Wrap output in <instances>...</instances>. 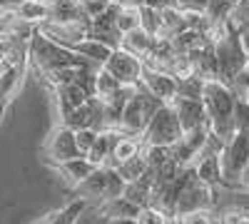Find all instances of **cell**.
I'll return each instance as SVG.
<instances>
[{
	"mask_svg": "<svg viewBox=\"0 0 249 224\" xmlns=\"http://www.w3.org/2000/svg\"><path fill=\"white\" fill-rule=\"evenodd\" d=\"M202 103L210 132H214L222 139H230L237 130L234 125V110H237V95L232 87L222 80H207L202 90Z\"/></svg>",
	"mask_w": 249,
	"mask_h": 224,
	"instance_id": "obj_1",
	"label": "cell"
},
{
	"mask_svg": "<svg viewBox=\"0 0 249 224\" xmlns=\"http://www.w3.org/2000/svg\"><path fill=\"white\" fill-rule=\"evenodd\" d=\"M85 63H90V60H85L70 48H62V45L53 43V40L40 35L37 30L30 37V65L37 70L40 77H45L48 72L60 70V68H75V65H85Z\"/></svg>",
	"mask_w": 249,
	"mask_h": 224,
	"instance_id": "obj_2",
	"label": "cell"
},
{
	"mask_svg": "<svg viewBox=\"0 0 249 224\" xmlns=\"http://www.w3.org/2000/svg\"><path fill=\"white\" fill-rule=\"evenodd\" d=\"M167 105L162 103L157 95H152L144 85H137L132 97L127 100V105L122 110V117H120V125H117V132L122 135H130V137H142L144 127H147V122L155 117V112Z\"/></svg>",
	"mask_w": 249,
	"mask_h": 224,
	"instance_id": "obj_3",
	"label": "cell"
},
{
	"mask_svg": "<svg viewBox=\"0 0 249 224\" xmlns=\"http://www.w3.org/2000/svg\"><path fill=\"white\" fill-rule=\"evenodd\" d=\"M214 207V187L202 182L195 172V167H184L182 172V185L177 194L175 214H187L197 209H212Z\"/></svg>",
	"mask_w": 249,
	"mask_h": 224,
	"instance_id": "obj_4",
	"label": "cell"
},
{
	"mask_svg": "<svg viewBox=\"0 0 249 224\" xmlns=\"http://www.w3.org/2000/svg\"><path fill=\"white\" fill-rule=\"evenodd\" d=\"M219 162H222V185L239 187V177L249 162V130L244 127L234 130V135L227 139L219 155Z\"/></svg>",
	"mask_w": 249,
	"mask_h": 224,
	"instance_id": "obj_5",
	"label": "cell"
},
{
	"mask_svg": "<svg viewBox=\"0 0 249 224\" xmlns=\"http://www.w3.org/2000/svg\"><path fill=\"white\" fill-rule=\"evenodd\" d=\"M184 135L179 117L172 105H162L155 117L147 122V127L142 132V145H155V147H172L175 142Z\"/></svg>",
	"mask_w": 249,
	"mask_h": 224,
	"instance_id": "obj_6",
	"label": "cell"
},
{
	"mask_svg": "<svg viewBox=\"0 0 249 224\" xmlns=\"http://www.w3.org/2000/svg\"><path fill=\"white\" fill-rule=\"evenodd\" d=\"M80 147H77V139H75V130L68 125H60L50 132L48 142H45V157L50 165H60V162H68L72 157H80Z\"/></svg>",
	"mask_w": 249,
	"mask_h": 224,
	"instance_id": "obj_7",
	"label": "cell"
},
{
	"mask_svg": "<svg viewBox=\"0 0 249 224\" xmlns=\"http://www.w3.org/2000/svg\"><path fill=\"white\" fill-rule=\"evenodd\" d=\"M102 68H105L110 75H115L122 85H140V77H142L144 63H142L137 55L127 52L124 48H117V50H112L110 60H107V63L102 65Z\"/></svg>",
	"mask_w": 249,
	"mask_h": 224,
	"instance_id": "obj_8",
	"label": "cell"
},
{
	"mask_svg": "<svg viewBox=\"0 0 249 224\" xmlns=\"http://www.w3.org/2000/svg\"><path fill=\"white\" fill-rule=\"evenodd\" d=\"M207 135H210V125H202L197 130L184 132L175 145L170 147V155L175 157V162L179 167H192L195 159L202 155V147L207 142Z\"/></svg>",
	"mask_w": 249,
	"mask_h": 224,
	"instance_id": "obj_9",
	"label": "cell"
},
{
	"mask_svg": "<svg viewBox=\"0 0 249 224\" xmlns=\"http://www.w3.org/2000/svg\"><path fill=\"white\" fill-rule=\"evenodd\" d=\"M140 85H144L152 95H157L162 103H172V100L179 95V80L164 70H157V68H150L144 65L142 68V77H140Z\"/></svg>",
	"mask_w": 249,
	"mask_h": 224,
	"instance_id": "obj_10",
	"label": "cell"
},
{
	"mask_svg": "<svg viewBox=\"0 0 249 224\" xmlns=\"http://www.w3.org/2000/svg\"><path fill=\"white\" fill-rule=\"evenodd\" d=\"M179 117V125L184 132L197 130L202 125H207V115H204V103L199 97H187V95H177L170 103Z\"/></svg>",
	"mask_w": 249,
	"mask_h": 224,
	"instance_id": "obj_11",
	"label": "cell"
},
{
	"mask_svg": "<svg viewBox=\"0 0 249 224\" xmlns=\"http://www.w3.org/2000/svg\"><path fill=\"white\" fill-rule=\"evenodd\" d=\"M90 37L110 45L112 50H117L122 45V33H120L117 20H115V5H110L105 13L97 15V17H90Z\"/></svg>",
	"mask_w": 249,
	"mask_h": 224,
	"instance_id": "obj_12",
	"label": "cell"
},
{
	"mask_svg": "<svg viewBox=\"0 0 249 224\" xmlns=\"http://www.w3.org/2000/svg\"><path fill=\"white\" fill-rule=\"evenodd\" d=\"M30 63L23 65H8L3 72H0V122H3L5 110L10 107V103L15 100V95L23 87V77H25V68Z\"/></svg>",
	"mask_w": 249,
	"mask_h": 224,
	"instance_id": "obj_13",
	"label": "cell"
},
{
	"mask_svg": "<svg viewBox=\"0 0 249 224\" xmlns=\"http://www.w3.org/2000/svg\"><path fill=\"white\" fill-rule=\"evenodd\" d=\"M105 182H107V167H95L92 174H88L80 185L72 190V194L82 202H102L105 197Z\"/></svg>",
	"mask_w": 249,
	"mask_h": 224,
	"instance_id": "obj_14",
	"label": "cell"
},
{
	"mask_svg": "<svg viewBox=\"0 0 249 224\" xmlns=\"http://www.w3.org/2000/svg\"><path fill=\"white\" fill-rule=\"evenodd\" d=\"M55 100H57V112H60V120H65L72 110H77L80 105H85L90 95L82 90L77 83H68V85H60L55 87Z\"/></svg>",
	"mask_w": 249,
	"mask_h": 224,
	"instance_id": "obj_15",
	"label": "cell"
},
{
	"mask_svg": "<svg viewBox=\"0 0 249 224\" xmlns=\"http://www.w3.org/2000/svg\"><path fill=\"white\" fill-rule=\"evenodd\" d=\"M142 152V137H130V135H122L117 132L115 135V145H112V155L107 159L105 167H120L122 162H127L132 157H137Z\"/></svg>",
	"mask_w": 249,
	"mask_h": 224,
	"instance_id": "obj_16",
	"label": "cell"
},
{
	"mask_svg": "<svg viewBox=\"0 0 249 224\" xmlns=\"http://www.w3.org/2000/svg\"><path fill=\"white\" fill-rule=\"evenodd\" d=\"M155 43H157V37H152L150 33H144L142 28H135V30H130V33L122 35V45H120V48H124L127 52L137 55L142 63H147L150 55H152V50H155Z\"/></svg>",
	"mask_w": 249,
	"mask_h": 224,
	"instance_id": "obj_17",
	"label": "cell"
},
{
	"mask_svg": "<svg viewBox=\"0 0 249 224\" xmlns=\"http://www.w3.org/2000/svg\"><path fill=\"white\" fill-rule=\"evenodd\" d=\"M55 170H57V172L62 174V179H65L68 185L75 190L88 174H92L95 165H92L85 155H80V157H72V159H68V162H60V165H55Z\"/></svg>",
	"mask_w": 249,
	"mask_h": 224,
	"instance_id": "obj_18",
	"label": "cell"
},
{
	"mask_svg": "<svg viewBox=\"0 0 249 224\" xmlns=\"http://www.w3.org/2000/svg\"><path fill=\"white\" fill-rule=\"evenodd\" d=\"M142 207H137L135 202H130L127 197H115L110 202H100V214L105 219H137Z\"/></svg>",
	"mask_w": 249,
	"mask_h": 224,
	"instance_id": "obj_19",
	"label": "cell"
},
{
	"mask_svg": "<svg viewBox=\"0 0 249 224\" xmlns=\"http://www.w3.org/2000/svg\"><path fill=\"white\" fill-rule=\"evenodd\" d=\"M195 172L202 182H207V185H222V162H219V155H199L197 162H195Z\"/></svg>",
	"mask_w": 249,
	"mask_h": 224,
	"instance_id": "obj_20",
	"label": "cell"
},
{
	"mask_svg": "<svg viewBox=\"0 0 249 224\" xmlns=\"http://www.w3.org/2000/svg\"><path fill=\"white\" fill-rule=\"evenodd\" d=\"M77 55H82L85 60H90V63H95V65H105L107 60H110V55H112V48L110 45H105V43H100V40H95V37H85L82 43H77L75 48H72Z\"/></svg>",
	"mask_w": 249,
	"mask_h": 224,
	"instance_id": "obj_21",
	"label": "cell"
},
{
	"mask_svg": "<svg viewBox=\"0 0 249 224\" xmlns=\"http://www.w3.org/2000/svg\"><path fill=\"white\" fill-rule=\"evenodd\" d=\"M115 135H117V130H105V132L97 135L95 145H92L90 152L85 155L95 167H105V165H107V159H110V155H112V145H115Z\"/></svg>",
	"mask_w": 249,
	"mask_h": 224,
	"instance_id": "obj_22",
	"label": "cell"
},
{
	"mask_svg": "<svg viewBox=\"0 0 249 224\" xmlns=\"http://www.w3.org/2000/svg\"><path fill=\"white\" fill-rule=\"evenodd\" d=\"M122 83L115 77V75H110L105 68H100V72H97V83H95V97H100L102 103H112V100L122 92Z\"/></svg>",
	"mask_w": 249,
	"mask_h": 224,
	"instance_id": "obj_23",
	"label": "cell"
},
{
	"mask_svg": "<svg viewBox=\"0 0 249 224\" xmlns=\"http://www.w3.org/2000/svg\"><path fill=\"white\" fill-rule=\"evenodd\" d=\"M15 15L23 17L25 23H30V25L37 28L43 20L50 17V5H48V0H23V5L18 8Z\"/></svg>",
	"mask_w": 249,
	"mask_h": 224,
	"instance_id": "obj_24",
	"label": "cell"
},
{
	"mask_svg": "<svg viewBox=\"0 0 249 224\" xmlns=\"http://www.w3.org/2000/svg\"><path fill=\"white\" fill-rule=\"evenodd\" d=\"M150 194H152V179L147 174L124 185V197L135 202L137 207H150Z\"/></svg>",
	"mask_w": 249,
	"mask_h": 224,
	"instance_id": "obj_25",
	"label": "cell"
},
{
	"mask_svg": "<svg viewBox=\"0 0 249 224\" xmlns=\"http://www.w3.org/2000/svg\"><path fill=\"white\" fill-rule=\"evenodd\" d=\"M234 3L237 0H210V3H207L204 15H207V23H210V30L227 25V17H230Z\"/></svg>",
	"mask_w": 249,
	"mask_h": 224,
	"instance_id": "obj_26",
	"label": "cell"
},
{
	"mask_svg": "<svg viewBox=\"0 0 249 224\" xmlns=\"http://www.w3.org/2000/svg\"><path fill=\"white\" fill-rule=\"evenodd\" d=\"M112 5H115L117 28H120L122 35L130 33V30H135V28H140V8H142V5H117V3H112Z\"/></svg>",
	"mask_w": 249,
	"mask_h": 224,
	"instance_id": "obj_27",
	"label": "cell"
},
{
	"mask_svg": "<svg viewBox=\"0 0 249 224\" xmlns=\"http://www.w3.org/2000/svg\"><path fill=\"white\" fill-rule=\"evenodd\" d=\"M162 17V37H175L182 30H187L184 25V13L179 8H167V10H160Z\"/></svg>",
	"mask_w": 249,
	"mask_h": 224,
	"instance_id": "obj_28",
	"label": "cell"
},
{
	"mask_svg": "<svg viewBox=\"0 0 249 224\" xmlns=\"http://www.w3.org/2000/svg\"><path fill=\"white\" fill-rule=\"evenodd\" d=\"M227 25L232 30H237L242 37L249 35V0H237L230 17H227Z\"/></svg>",
	"mask_w": 249,
	"mask_h": 224,
	"instance_id": "obj_29",
	"label": "cell"
},
{
	"mask_svg": "<svg viewBox=\"0 0 249 224\" xmlns=\"http://www.w3.org/2000/svg\"><path fill=\"white\" fill-rule=\"evenodd\" d=\"M115 170L120 172V177H122L124 182H135V179H140V177L147 174V162H144V157H142V152H140L137 157L122 162V165L115 167Z\"/></svg>",
	"mask_w": 249,
	"mask_h": 224,
	"instance_id": "obj_30",
	"label": "cell"
},
{
	"mask_svg": "<svg viewBox=\"0 0 249 224\" xmlns=\"http://www.w3.org/2000/svg\"><path fill=\"white\" fill-rule=\"evenodd\" d=\"M140 28L144 33H150L152 37H162V17H160V10L142 5L140 8Z\"/></svg>",
	"mask_w": 249,
	"mask_h": 224,
	"instance_id": "obj_31",
	"label": "cell"
},
{
	"mask_svg": "<svg viewBox=\"0 0 249 224\" xmlns=\"http://www.w3.org/2000/svg\"><path fill=\"white\" fill-rule=\"evenodd\" d=\"M82 207H85V202H82V199H75L70 207L60 209V212H55V214H50L48 219H43L40 224H75V219H77V214L82 212Z\"/></svg>",
	"mask_w": 249,
	"mask_h": 224,
	"instance_id": "obj_32",
	"label": "cell"
},
{
	"mask_svg": "<svg viewBox=\"0 0 249 224\" xmlns=\"http://www.w3.org/2000/svg\"><path fill=\"white\" fill-rule=\"evenodd\" d=\"M214 219H217V224H249V207L232 205V207L222 209Z\"/></svg>",
	"mask_w": 249,
	"mask_h": 224,
	"instance_id": "obj_33",
	"label": "cell"
},
{
	"mask_svg": "<svg viewBox=\"0 0 249 224\" xmlns=\"http://www.w3.org/2000/svg\"><path fill=\"white\" fill-rule=\"evenodd\" d=\"M77 5L82 8V13L88 17H97L112 5V0H77Z\"/></svg>",
	"mask_w": 249,
	"mask_h": 224,
	"instance_id": "obj_34",
	"label": "cell"
},
{
	"mask_svg": "<svg viewBox=\"0 0 249 224\" xmlns=\"http://www.w3.org/2000/svg\"><path fill=\"white\" fill-rule=\"evenodd\" d=\"M97 130H92V127H82V130H75V139H77V147H80V152L82 155H88L90 152V147L95 145V139H97Z\"/></svg>",
	"mask_w": 249,
	"mask_h": 224,
	"instance_id": "obj_35",
	"label": "cell"
},
{
	"mask_svg": "<svg viewBox=\"0 0 249 224\" xmlns=\"http://www.w3.org/2000/svg\"><path fill=\"white\" fill-rule=\"evenodd\" d=\"M167 217L170 214H164L155 207H142L137 214V224H167Z\"/></svg>",
	"mask_w": 249,
	"mask_h": 224,
	"instance_id": "obj_36",
	"label": "cell"
},
{
	"mask_svg": "<svg viewBox=\"0 0 249 224\" xmlns=\"http://www.w3.org/2000/svg\"><path fill=\"white\" fill-rule=\"evenodd\" d=\"M184 224H214V214L212 209H197V212H187L182 214Z\"/></svg>",
	"mask_w": 249,
	"mask_h": 224,
	"instance_id": "obj_37",
	"label": "cell"
},
{
	"mask_svg": "<svg viewBox=\"0 0 249 224\" xmlns=\"http://www.w3.org/2000/svg\"><path fill=\"white\" fill-rule=\"evenodd\" d=\"M207 3H210V0H177V8H179V10H195V13H204Z\"/></svg>",
	"mask_w": 249,
	"mask_h": 224,
	"instance_id": "obj_38",
	"label": "cell"
},
{
	"mask_svg": "<svg viewBox=\"0 0 249 224\" xmlns=\"http://www.w3.org/2000/svg\"><path fill=\"white\" fill-rule=\"evenodd\" d=\"M144 5L155 10H167V8H177V0H144Z\"/></svg>",
	"mask_w": 249,
	"mask_h": 224,
	"instance_id": "obj_39",
	"label": "cell"
},
{
	"mask_svg": "<svg viewBox=\"0 0 249 224\" xmlns=\"http://www.w3.org/2000/svg\"><path fill=\"white\" fill-rule=\"evenodd\" d=\"M8 68V37H0V72Z\"/></svg>",
	"mask_w": 249,
	"mask_h": 224,
	"instance_id": "obj_40",
	"label": "cell"
},
{
	"mask_svg": "<svg viewBox=\"0 0 249 224\" xmlns=\"http://www.w3.org/2000/svg\"><path fill=\"white\" fill-rule=\"evenodd\" d=\"M20 5H23V0H0V10L3 13H18Z\"/></svg>",
	"mask_w": 249,
	"mask_h": 224,
	"instance_id": "obj_41",
	"label": "cell"
},
{
	"mask_svg": "<svg viewBox=\"0 0 249 224\" xmlns=\"http://www.w3.org/2000/svg\"><path fill=\"white\" fill-rule=\"evenodd\" d=\"M239 187L242 190H249V162H247V167H244V172L239 177Z\"/></svg>",
	"mask_w": 249,
	"mask_h": 224,
	"instance_id": "obj_42",
	"label": "cell"
},
{
	"mask_svg": "<svg viewBox=\"0 0 249 224\" xmlns=\"http://www.w3.org/2000/svg\"><path fill=\"white\" fill-rule=\"evenodd\" d=\"M117 5H144V0H112Z\"/></svg>",
	"mask_w": 249,
	"mask_h": 224,
	"instance_id": "obj_43",
	"label": "cell"
},
{
	"mask_svg": "<svg viewBox=\"0 0 249 224\" xmlns=\"http://www.w3.org/2000/svg\"><path fill=\"white\" fill-rule=\"evenodd\" d=\"M107 224H137V219H107Z\"/></svg>",
	"mask_w": 249,
	"mask_h": 224,
	"instance_id": "obj_44",
	"label": "cell"
},
{
	"mask_svg": "<svg viewBox=\"0 0 249 224\" xmlns=\"http://www.w3.org/2000/svg\"><path fill=\"white\" fill-rule=\"evenodd\" d=\"M237 100H244V103H249V87H247V90H244V92H242Z\"/></svg>",
	"mask_w": 249,
	"mask_h": 224,
	"instance_id": "obj_45",
	"label": "cell"
},
{
	"mask_svg": "<svg viewBox=\"0 0 249 224\" xmlns=\"http://www.w3.org/2000/svg\"><path fill=\"white\" fill-rule=\"evenodd\" d=\"M244 43H247V50H249V35H247V37H244Z\"/></svg>",
	"mask_w": 249,
	"mask_h": 224,
	"instance_id": "obj_46",
	"label": "cell"
}]
</instances>
